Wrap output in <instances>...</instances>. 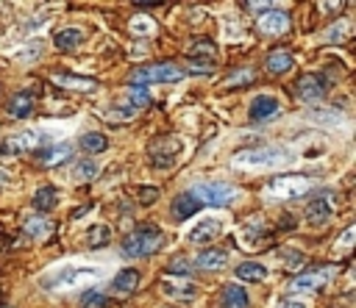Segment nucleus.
Wrapping results in <instances>:
<instances>
[{
	"instance_id": "30",
	"label": "nucleus",
	"mask_w": 356,
	"mask_h": 308,
	"mask_svg": "<svg viewBox=\"0 0 356 308\" xmlns=\"http://www.w3.org/2000/svg\"><path fill=\"white\" fill-rule=\"evenodd\" d=\"M128 28H131L134 36H154L156 34V23L151 17H145V14H134V20H131Z\"/></svg>"
},
{
	"instance_id": "10",
	"label": "nucleus",
	"mask_w": 356,
	"mask_h": 308,
	"mask_svg": "<svg viewBox=\"0 0 356 308\" xmlns=\"http://www.w3.org/2000/svg\"><path fill=\"white\" fill-rule=\"evenodd\" d=\"M70 159H73V144H53V147L36 150V162L42 167H61Z\"/></svg>"
},
{
	"instance_id": "3",
	"label": "nucleus",
	"mask_w": 356,
	"mask_h": 308,
	"mask_svg": "<svg viewBox=\"0 0 356 308\" xmlns=\"http://www.w3.org/2000/svg\"><path fill=\"white\" fill-rule=\"evenodd\" d=\"M287 162V153L278 150V147H251V150H242L234 156V164L237 167H245V170H264V167H278Z\"/></svg>"
},
{
	"instance_id": "37",
	"label": "nucleus",
	"mask_w": 356,
	"mask_h": 308,
	"mask_svg": "<svg viewBox=\"0 0 356 308\" xmlns=\"http://www.w3.org/2000/svg\"><path fill=\"white\" fill-rule=\"evenodd\" d=\"M251 81H253V69H237L229 78V87H242V84H251Z\"/></svg>"
},
{
	"instance_id": "25",
	"label": "nucleus",
	"mask_w": 356,
	"mask_h": 308,
	"mask_svg": "<svg viewBox=\"0 0 356 308\" xmlns=\"http://www.w3.org/2000/svg\"><path fill=\"white\" fill-rule=\"evenodd\" d=\"M31 111H34V98H31L28 92H23V95H14V98L9 100V114H12V117L23 120V117H28Z\"/></svg>"
},
{
	"instance_id": "5",
	"label": "nucleus",
	"mask_w": 356,
	"mask_h": 308,
	"mask_svg": "<svg viewBox=\"0 0 356 308\" xmlns=\"http://www.w3.org/2000/svg\"><path fill=\"white\" fill-rule=\"evenodd\" d=\"M184 153V139L178 136H159L151 142V162L156 167H173L178 162V156Z\"/></svg>"
},
{
	"instance_id": "8",
	"label": "nucleus",
	"mask_w": 356,
	"mask_h": 308,
	"mask_svg": "<svg viewBox=\"0 0 356 308\" xmlns=\"http://www.w3.org/2000/svg\"><path fill=\"white\" fill-rule=\"evenodd\" d=\"M334 272H337V267H334V264L306 270V272H301V275H298V278L290 283V289H293V292H315V289L326 286V283L334 278Z\"/></svg>"
},
{
	"instance_id": "13",
	"label": "nucleus",
	"mask_w": 356,
	"mask_h": 308,
	"mask_svg": "<svg viewBox=\"0 0 356 308\" xmlns=\"http://www.w3.org/2000/svg\"><path fill=\"white\" fill-rule=\"evenodd\" d=\"M229 264V253L223 248H206L200 250V256L195 258V267L203 270V272H218Z\"/></svg>"
},
{
	"instance_id": "33",
	"label": "nucleus",
	"mask_w": 356,
	"mask_h": 308,
	"mask_svg": "<svg viewBox=\"0 0 356 308\" xmlns=\"http://www.w3.org/2000/svg\"><path fill=\"white\" fill-rule=\"evenodd\" d=\"M348 34H350V25H348L345 20H339L337 25H331V28L326 31V39H328V42H345Z\"/></svg>"
},
{
	"instance_id": "29",
	"label": "nucleus",
	"mask_w": 356,
	"mask_h": 308,
	"mask_svg": "<svg viewBox=\"0 0 356 308\" xmlns=\"http://www.w3.org/2000/svg\"><path fill=\"white\" fill-rule=\"evenodd\" d=\"M87 242H90V248H103V245H109V242H112V228H109V225H92V228L87 230Z\"/></svg>"
},
{
	"instance_id": "27",
	"label": "nucleus",
	"mask_w": 356,
	"mask_h": 308,
	"mask_svg": "<svg viewBox=\"0 0 356 308\" xmlns=\"http://www.w3.org/2000/svg\"><path fill=\"white\" fill-rule=\"evenodd\" d=\"M237 278L240 280H264L267 278V267L256 264V261H245L237 267Z\"/></svg>"
},
{
	"instance_id": "4",
	"label": "nucleus",
	"mask_w": 356,
	"mask_h": 308,
	"mask_svg": "<svg viewBox=\"0 0 356 308\" xmlns=\"http://www.w3.org/2000/svg\"><path fill=\"white\" fill-rule=\"evenodd\" d=\"M189 192L200 206H231L240 195L237 186L231 184H198Z\"/></svg>"
},
{
	"instance_id": "23",
	"label": "nucleus",
	"mask_w": 356,
	"mask_h": 308,
	"mask_svg": "<svg viewBox=\"0 0 356 308\" xmlns=\"http://www.w3.org/2000/svg\"><path fill=\"white\" fill-rule=\"evenodd\" d=\"M223 305L226 308H251V297H248V292L242 286L231 283V286L223 289Z\"/></svg>"
},
{
	"instance_id": "18",
	"label": "nucleus",
	"mask_w": 356,
	"mask_h": 308,
	"mask_svg": "<svg viewBox=\"0 0 356 308\" xmlns=\"http://www.w3.org/2000/svg\"><path fill=\"white\" fill-rule=\"evenodd\" d=\"M331 214H334L331 200H328V197H317V200H312V203H309V208H306V222H312V225H323V222H328V219H331Z\"/></svg>"
},
{
	"instance_id": "26",
	"label": "nucleus",
	"mask_w": 356,
	"mask_h": 308,
	"mask_svg": "<svg viewBox=\"0 0 356 308\" xmlns=\"http://www.w3.org/2000/svg\"><path fill=\"white\" fill-rule=\"evenodd\" d=\"M56 203H59V195H56L53 186L36 189V195H34V208H36V211H53Z\"/></svg>"
},
{
	"instance_id": "22",
	"label": "nucleus",
	"mask_w": 356,
	"mask_h": 308,
	"mask_svg": "<svg viewBox=\"0 0 356 308\" xmlns=\"http://www.w3.org/2000/svg\"><path fill=\"white\" fill-rule=\"evenodd\" d=\"M267 69L270 72H275V75H281V72H290L293 69V64H295V58H293V53L290 50H273L270 56H267Z\"/></svg>"
},
{
	"instance_id": "39",
	"label": "nucleus",
	"mask_w": 356,
	"mask_h": 308,
	"mask_svg": "<svg viewBox=\"0 0 356 308\" xmlns=\"http://www.w3.org/2000/svg\"><path fill=\"white\" fill-rule=\"evenodd\" d=\"M353 234H356V230H353V228H348V230H345V234H342V239H339V245L350 248V245H353Z\"/></svg>"
},
{
	"instance_id": "28",
	"label": "nucleus",
	"mask_w": 356,
	"mask_h": 308,
	"mask_svg": "<svg viewBox=\"0 0 356 308\" xmlns=\"http://www.w3.org/2000/svg\"><path fill=\"white\" fill-rule=\"evenodd\" d=\"M92 278H98V270H78V272H64V280H61V283H56L53 289H73V286H78L81 280H92Z\"/></svg>"
},
{
	"instance_id": "24",
	"label": "nucleus",
	"mask_w": 356,
	"mask_h": 308,
	"mask_svg": "<svg viewBox=\"0 0 356 308\" xmlns=\"http://www.w3.org/2000/svg\"><path fill=\"white\" fill-rule=\"evenodd\" d=\"M78 147L87 153V156H98V153H103L109 147V139L103 133H84L81 142H78Z\"/></svg>"
},
{
	"instance_id": "19",
	"label": "nucleus",
	"mask_w": 356,
	"mask_h": 308,
	"mask_svg": "<svg viewBox=\"0 0 356 308\" xmlns=\"http://www.w3.org/2000/svg\"><path fill=\"white\" fill-rule=\"evenodd\" d=\"M23 230H25V236H31V239H48V236H53V222L50 219H45V217H28L25 222H23Z\"/></svg>"
},
{
	"instance_id": "7",
	"label": "nucleus",
	"mask_w": 356,
	"mask_h": 308,
	"mask_svg": "<svg viewBox=\"0 0 356 308\" xmlns=\"http://www.w3.org/2000/svg\"><path fill=\"white\" fill-rule=\"evenodd\" d=\"M293 20L287 12H281V9H264V14L256 17V31L267 39H275V36H284L290 31Z\"/></svg>"
},
{
	"instance_id": "36",
	"label": "nucleus",
	"mask_w": 356,
	"mask_h": 308,
	"mask_svg": "<svg viewBox=\"0 0 356 308\" xmlns=\"http://www.w3.org/2000/svg\"><path fill=\"white\" fill-rule=\"evenodd\" d=\"M39 53H42V45H39V42H34V45H25L23 50H17V61H25V64H31V61H36V58H39Z\"/></svg>"
},
{
	"instance_id": "17",
	"label": "nucleus",
	"mask_w": 356,
	"mask_h": 308,
	"mask_svg": "<svg viewBox=\"0 0 356 308\" xmlns=\"http://www.w3.org/2000/svg\"><path fill=\"white\" fill-rule=\"evenodd\" d=\"M198 208H200V203L192 197V192H181V195L173 200V206H170V211H173V217H176L178 222H184V219H189L192 214H198Z\"/></svg>"
},
{
	"instance_id": "43",
	"label": "nucleus",
	"mask_w": 356,
	"mask_h": 308,
	"mask_svg": "<svg viewBox=\"0 0 356 308\" xmlns=\"http://www.w3.org/2000/svg\"><path fill=\"white\" fill-rule=\"evenodd\" d=\"M0 308H6V305H0Z\"/></svg>"
},
{
	"instance_id": "40",
	"label": "nucleus",
	"mask_w": 356,
	"mask_h": 308,
	"mask_svg": "<svg viewBox=\"0 0 356 308\" xmlns=\"http://www.w3.org/2000/svg\"><path fill=\"white\" fill-rule=\"evenodd\" d=\"M170 272H181V275H187V272H189V267H187L184 261H173V264H170Z\"/></svg>"
},
{
	"instance_id": "12",
	"label": "nucleus",
	"mask_w": 356,
	"mask_h": 308,
	"mask_svg": "<svg viewBox=\"0 0 356 308\" xmlns=\"http://www.w3.org/2000/svg\"><path fill=\"white\" fill-rule=\"evenodd\" d=\"M298 98L304 103H317L326 98V81L320 78V75H304V78L298 81Z\"/></svg>"
},
{
	"instance_id": "2",
	"label": "nucleus",
	"mask_w": 356,
	"mask_h": 308,
	"mask_svg": "<svg viewBox=\"0 0 356 308\" xmlns=\"http://www.w3.org/2000/svg\"><path fill=\"white\" fill-rule=\"evenodd\" d=\"M187 78V69L173 64V61H159V64H148L139 67L131 75V87H145V84H176Z\"/></svg>"
},
{
	"instance_id": "20",
	"label": "nucleus",
	"mask_w": 356,
	"mask_h": 308,
	"mask_svg": "<svg viewBox=\"0 0 356 308\" xmlns=\"http://www.w3.org/2000/svg\"><path fill=\"white\" fill-rule=\"evenodd\" d=\"M112 289H114L117 294H131V292H136V289H139V272H136V270H120V272L114 275V280H112Z\"/></svg>"
},
{
	"instance_id": "6",
	"label": "nucleus",
	"mask_w": 356,
	"mask_h": 308,
	"mask_svg": "<svg viewBox=\"0 0 356 308\" xmlns=\"http://www.w3.org/2000/svg\"><path fill=\"white\" fill-rule=\"evenodd\" d=\"M312 189V178L306 175H278L267 184L270 197H301Z\"/></svg>"
},
{
	"instance_id": "32",
	"label": "nucleus",
	"mask_w": 356,
	"mask_h": 308,
	"mask_svg": "<svg viewBox=\"0 0 356 308\" xmlns=\"http://www.w3.org/2000/svg\"><path fill=\"white\" fill-rule=\"evenodd\" d=\"M95 175H98V164H95V162L84 159V162H78V164H76V173H73V178H76V181H92Z\"/></svg>"
},
{
	"instance_id": "21",
	"label": "nucleus",
	"mask_w": 356,
	"mask_h": 308,
	"mask_svg": "<svg viewBox=\"0 0 356 308\" xmlns=\"http://www.w3.org/2000/svg\"><path fill=\"white\" fill-rule=\"evenodd\" d=\"M56 47L59 50H76L81 42H84V31L81 28H61L56 36H53Z\"/></svg>"
},
{
	"instance_id": "1",
	"label": "nucleus",
	"mask_w": 356,
	"mask_h": 308,
	"mask_svg": "<svg viewBox=\"0 0 356 308\" xmlns=\"http://www.w3.org/2000/svg\"><path fill=\"white\" fill-rule=\"evenodd\" d=\"M162 245H165V236L159 228H136L123 239L120 253L125 258H145V256H154Z\"/></svg>"
},
{
	"instance_id": "31",
	"label": "nucleus",
	"mask_w": 356,
	"mask_h": 308,
	"mask_svg": "<svg viewBox=\"0 0 356 308\" xmlns=\"http://www.w3.org/2000/svg\"><path fill=\"white\" fill-rule=\"evenodd\" d=\"M125 100H128L131 106L142 109V106H148V103H151V95H148V89H145V87H128V89H125Z\"/></svg>"
},
{
	"instance_id": "41",
	"label": "nucleus",
	"mask_w": 356,
	"mask_h": 308,
	"mask_svg": "<svg viewBox=\"0 0 356 308\" xmlns=\"http://www.w3.org/2000/svg\"><path fill=\"white\" fill-rule=\"evenodd\" d=\"M281 308H306L304 302H298V300H290V302H284Z\"/></svg>"
},
{
	"instance_id": "11",
	"label": "nucleus",
	"mask_w": 356,
	"mask_h": 308,
	"mask_svg": "<svg viewBox=\"0 0 356 308\" xmlns=\"http://www.w3.org/2000/svg\"><path fill=\"white\" fill-rule=\"evenodd\" d=\"M223 234V222L220 219H200L192 230H189V242L192 245H209Z\"/></svg>"
},
{
	"instance_id": "9",
	"label": "nucleus",
	"mask_w": 356,
	"mask_h": 308,
	"mask_svg": "<svg viewBox=\"0 0 356 308\" xmlns=\"http://www.w3.org/2000/svg\"><path fill=\"white\" fill-rule=\"evenodd\" d=\"M31 147H39V133L36 131H23L14 136H6L0 142V156H17V153H25Z\"/></svg>"
},
{
	"instance_id": "34",
	"label": "nucleus",
	"mask_w": 356,
	"mask_h": 308,
	"mask_svg": "<svg viewBox=\"0 0 356 308\" xmlns=\"http://www.w3.org/2000/svg\"><path fill=\"white\" fill-rule=\"evenodd\" d=\"M284 267L287 270H301V267H306V256L301 250H284Z\"/></svg>"
},
{
	"instance_id": "16",
	"label": "nucleus",
	"mask_w": 356,
	"mask_h": 308,
	"mask_svg": "<svg viewBox=\"0 0 356 308\" xmlns=\"http://www.w3.org/2000/svg\"><path fill=\"white\" fill-rule=\"evenodd\" d=\"M53 84L61 87V89H73V92H95L98 84L92 78H78V75H64V72H56L53 75Z\"/></svg>"
},
{
	"instance_id": "42",
	"label": "nucleus",
	"mask_w": 356,
	"mask_h": 308,
	"mask_svg": "<svg viewBox=\"0 0 356 308\" xmlns=\"http://www.w3.org/2000/svg\"><path fill=\"white\" fill-rule=\"evenodd\" d=\"M323 9H326V12H339L342 3H323Z\"/></svg>"
},
{
	"instance_id": "14",
	"label": "nucleus",
	"mask_w": 356,
	"mask_h": 308,
	"mask_svg": "<svg viewBox=\"0 0 356 308\" xmlns=\"http://www.w3.org/2000/svg\"><path fill=\"white\" fill-rule=\"evenodd\" d=\"M278 109H281V106H278L275 98H270V95H256V98L251 100V106H248V117H251L253 122H262V120L275 117Z\"/></svg>"
},
{
	"instance_id": "15",
	"label": "nucleus",
	"mask_w": 356,
	"mask_h": 308,
	"mask_svg": "<svg viewBox=\"0 0 356 308\" xmlns=\"http://www.w3.org/2000/svg\"><path fill=\"white\" fill-rule=\"evenodd\" d=\"M162 292H165L167 297L178 300V302L198 297V286H195L192 280H187V278H181V280H165V283H162Z\"/></svg>"
},
{
	"instance_id": "35",
	"label": "nucleus",
	"mask_w": 356,
	"mask_h": 308,
	"mask_svg": "<svg viewBox=\"0 0 356 308\" xmlns=\"http://www.w3.org/2000/svg\"><path fill=\"white\" fill-rule=\"evenodd\" d=\"M81 308H106V294L103 292H87L81 297Z\"/></svg>"
},
{
	"instance_id": "38",
	"label": "nucleus",
	"mask_w": 356,
	"mask_h": 308,
	"mask_svg": "<svg viewBox=\"0 0 356 308\" xmlns=\"http://www.w3.org/2000/svg\"><path fill=\"white\" fill-rule=\"evenodd\" d=\"M139 192H142V195H139V200H142V203H151V200L159 195V189H154V186H142Z\"/></svg>"
}]
</instances>
